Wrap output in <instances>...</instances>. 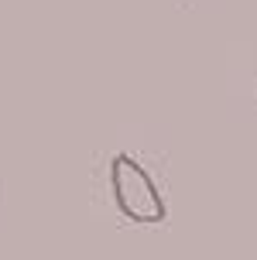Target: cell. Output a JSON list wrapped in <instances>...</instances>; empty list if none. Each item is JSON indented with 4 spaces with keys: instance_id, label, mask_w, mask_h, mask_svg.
<instances>
[{
    "instance_id": "1",
    "label": "cell",
    "mask_w": 257,
    "mask_h": 260,
    "mask_svg": "<svg viewBox=\"0 0 257 260\" xmlns=\"http://www.w3.org/2000/svg\"><path fill=\"white\" fill-rule=\"evenodd\" d=\"M110 188H113V202L120 209V216H127L130 222H144V226L165 222L168 206L154 185L151 171L137 157L130 154L110 157Z\"/></svg>"
}]
</instances>
